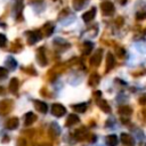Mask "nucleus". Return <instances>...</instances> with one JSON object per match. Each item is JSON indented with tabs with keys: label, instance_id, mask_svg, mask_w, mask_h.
Here are the masks:
<instances>
[{
	"label": "nucleus",
	"instance_id": "obj_3",
	"mask_svg": "<svg viewBox=\"0 0 146 146\" xmlns=\"http://www.w3.org/2000/svg\"><path fill=\"white\" fill-rule=\"evenodd\" d=\"M13 108V102L10 99H3L0 102V115L8 114Z\"/></svg>",
	"mask_w": 146,
	"mask_h": 146
},
{
	"label": "nucleus",
	"instance_id": "obj_15",
	"mask_svg": "<svg viewBox=\"0 0 146 146\" xmlns=\"http://www.w3.org/2000/svg\"><path fill=\"white\" fill-rule=\"evenodd\" d=\"M80 122V119H79V116L76 115V114H70L68 116H67V119H66V122H65V125L66 127H73V125H75V124H78Z\"/></svg>",
	"mask_w": 146,
	"mask_h": 146
},
{
	"label": "nucleus",
	"instance_id": "obj_20",
	"mask_svg": "<svg viewBox=\"0 0 146 146\" xmlns=\"http://www.w3.org/2000/svg\"><path fill=\"white\" fill-rule=\"evenodd\" d=\"M35 121H36V115H35L34 113L29 112V113H26V114H25V120H24V123H25V125H26V127L31 125V124H32V123H34Z\"/></svg>",
	"mask_w": 146,
	"mask_h": 146
},
{
	"label": "nucleus",
	"instance_id": "obj_30",
	"mask_svg": "<svg viewBox=\"0 0 146 146\" xmlns=\"http://www.w3.org/2000/svg\"><path fill=\"white\" fill-rule=\"evenodd\" d=\"M6 42H7V38L0 33V47H3L6 44Z\"/></svg>",
	"mask_w": 146,
	"mask_h": 146
},
{
	"label": "nucleus",
	"instance_id": "obj_33",
	"mask_svg": "<svg viewBox=\"0 0 146 146\" xmlns=\"http://www.w3.org/2000/svg\"><path fill=\"white\" fill-rule=\"evenodd\" d=\"M100 96H102V92H100L99 90H96V91L94 92V97H95L96 99H98V98H100Z\"/></svg>",
	"mask_w": 146,
	"mask_h": 146
},
{
	"label": "nucleus",
	"instance_id": "obj_18",
	"mask_svg": "<svg viewBox=\"0 0 146 146\" xmlns=\"http://www.w3.org/2000/svg\"><path fill=\"white\" fill-rule=\"evenodd\" d=\"M59 133H60V129H59L58 124L55 123V122H52L50 124V128H49V135H50V137L51 138H56Z\"/></svg>",
	"mask_w": 146,
	"mask_h": 146
},
{
	"label": "nucleus",
	"instance_id": "obj_26",
	"mask_svg": "<svg viewBox=\"0 0 146 146\" xmlns=\"http://www.w3.org/2000/svg\"><path fill=\"white\" fill-rule=\"evenodd\" d=\"M7 75H8V70L0 66V79H5L7 78Z\"/></svg>",
	"mask_w": 146,
	"mask_h": 146
},
{
	"label": "nucleus",
	"instance_id": "obj_17",
	"mask_svg": "<svg viewBox=\"0 0 146 146\" xmlns=\"http://www.w3.org/2000/svg\"><path fill=\"white\" fill-rule=\"evenodd\" d=\"M117 113L121 114L122 116H130L132 114V108L128 105H122V106H119Z\"/></svg>",
	"mask_w": 146,
	"mask_h": 146
},
{
	"label": "nucleus",
	"instance_id": "obj_8",
	"mask_svg": "<svg viewBox=\"0 0 146 146\" xmlns=\"http://www.w3.org/2000/svg\"><path fill=\"white\" fill-rule=\"evenodd\" d=\"M121 141L123 145L125 146H135V139L132 136H130L129 133H125V132H122L121 133Z\"/></svg>",
	"mask_w": 146,
	"mask_h": 146
},
{
	"label": "nucleus",
	"instance_id": "obj_4",
	"mask_svg": "<svg viewBox=\"0 0 146 146\" xmlns=\"http://www.w3.org/2000/svg\"><path fill=\"white\" fill-rule=\"evenodd\" d=\"M26 35H27L29 44H34L35 42H38L42 38V34L40 31H31V32H27Z\"/></svg>",
	"mask_w": 146,
	"mask_h": 146
},
{
	"label": "nucleus",
	"instance_id": "obj_10",
	"mask_svg": "<svg viewBox=\"0 0 146 146\" xmlns=\"http://www.w3.org/2000/svg\"><path fill=\"white\" fill-rule=\"evenodd\" d=\"M95 16H96V8L92 7V8H90L88 11H86V13L82 15V19H83L86 23H89V22H91V21L95 18Z\"/></svg>",
	"mask_w": 146,
	"mask_h": 146
},
{
	"label": "nucleus",
	"instance_id": "obj_7",
	"mask_svg": "<svg viewBox=\"0 0 146 146\" xmlns=\"http://www.w3.org/2000/svg\"><path fill=\"white\" fill-rule=\"evenodd\" d=\"M36 60H38V63L41 66H46L47 65L48 60H47V57H46V52H44V48L43 47H41V48L38 49V51H36Z\"/></svg>",
	"mask_w": 146,
	"mask_h": 146
},
{
	"label": "nucleus",
	"instance_id": "obj_13",
	"mask_svg": "<svg viewBox=\"0 0 146 146\" xmlns=\"http://www.w3.org/2000/svg\"><path fill=\"white\" fill-rule=\"evenodd\" d=\"M34 107L38 112L42 114H46L48 112V105L42 100H34Z\"/></svg>",
	"mask_w": 146,
	"mask_h": 146
},
{
	"label": "nucleus",
	"instance_id": "obj_34",
	"mask_svg": "<svg viewBox=\"0 0 146 146\" xmlns=\"http://www.w3.org/2000/svg\"><path fill=\"white\" fill-rule=\"evenodd\" d=\"M141 113H143V115H144V119H145V120H146V108H144V110H143V112H141Z\"/></svg>",
	"mask_w": 146,
	"mask_h": 146
},
{
	"label": "nucleus",
	"instance_id": "obj_19",
	"mask_svg": "<svg viewBox=\"0 0 146 146\" xmlns=\"http://www.w3.org/2000/svg\"><path fill=\"white\" fill-rule=\"evenodd\" d=\"M18 88H19V81H18V79L17 78H13L10 80V82H9V90H10V92L17 94Z\"/></svg>",
	"mask_w": 146,
	"mask_h": 146
},
{
	"label": "nucleus",
	"instance_id": "obj_16",
	"mask_svg": "<svg viewBox=\"0 0 146 146\" xmlns=\"http://www.w3.org/2000/svg\"><path fill=\"white\" fill-rule=\"evenodd\" d=\"M18 124H19V120H18V117H16V116L10 117V119H8V120L6 121V128L9 129V130L16 129V128L18 127Z\"/></svg>",
	"mask_w": 146,
	"mask_h": 146
},
{
	"label": "nucleus",
	"instance_id": "obj_31",
	"mask_svg": "<svg viewBox=\"0 0 146 146\" xmlns=\"http://www.w3.org/2000/svg\"><path fill=\"white\" fill-rule=\"evenodd\" d=\"M25 71H26V72H29V74H32V75H36V72H35V70H34L32 66H30L29 68H25Z\"/></svg>",
	"mask_w": 146,
	"mask_h": 146
},
{
	"label": "nucleus",
	"instance_id": "obj_1",
	"mask_svg": "<svg viewBox=\"0 0 146 146\" xmlns=\"http://www.w3.org/2000/svg\"><path fill=\"white\" fill-rule=\"evenodd\" d=\"M102 58H103V49H97L94 54H92V56H91V58H90V65L91 66H94V67H97V66H99V64H100V62H102Z\"/></svg>",
	"mask_w": 146,
	"mask_h": 146
},
{
	"label": "nucleus",
	"instance_id": "obj_2",
	"mask_svg": "<svg viewBox=\"0 0 146 146\" xmlns=\"http://www.w3.org/2000/svg\"><path fill=\"white\" fill-rule=\"evenodd\" d=\"M65 113H66V108H65V106H63L62 104L55 103V104L51 105V114H52L54 116L60 117V116H63Z\"/></svg>",
	"mask_w": 146,
	"mask_h": 146
},
{
	"label": "nucleus",
	"instance_id": "obj_5",
	"mask_svg": "<svg viewBox=\"0 0 146 146\" xmlns=\"http://www.w3.org/2000/svg\"><path fill=\"white\" fill-rule=\"evenodd\" d=\"M89 133H90V132L87 130L86 127H81V128H79V129L75 130V132H74V137H75L76 140H87Z\"/></svg>",
	"mask_w": 146,
	"mask_h": 146
},
{
	"label": "nucleus",
	"instance_id": "obj_23",
	"mask_svg": "<svg viewBox=\"0 0 146 146\" xmlns=\"http://www.w3.org/2000/svg\"><path fill=\"white\" fill-rule=\"evenodd\" d=\"M72 108L78 112V113H84L87 111V104L86 103H79V104H74L72 105Z\"/></svg>",
	"mask_w": 146,
	"mask_h": 146
},
{
	"label": "nucleus",
	"instance_id": "obj_25",
	"mask_svg": "<svg viewBox=\"0 0 146 146\" xmlns=\"http://www.w3.org/2000/svg\"><path fill=\"white\" fill-rule=\"evenodd\" d=\"M115 51H116V55H117L119 58H124L125 55H127V54H125V50H124L122 47H116Z\"/></svg>",
	"mask_w": 146,
	"mask_h": 146
},
{
	"label": "nucleus",
	"instance_id": "obj_11",
	"mask_svg": "<svg viewBox=\"0 0 146 146\" xmlns=\"http://www.w3.org/2000/svg\"><path fill=\"white\" fill-rule=\"evenodd\" d=\"M54 30H55L54 24H51V23H46V24L42 26V29H41L40 32H41L42 35H44V36H49V35L52 34Z\"/></svg>",
	"mask_w": 146,
	"mask_h": 146
},
{
	"label": "nucleus",
	"instance_id": "obj_28",
	"mask_svg": "<svg viewBox=\"0 0 146 146\" xmlns=\"http://www.w3.org/2000/svg\"><path fill=\"white\" fill-rule=\"evenodd\" d=\"M16 146H27V143H26L25 138H23V137H19V138L17 139Z\"/></svg>",
	"mask_w": 146,
	"mask_h": 146
},
{
	"label": "nucleus",
	"instance_id": "obj_6",
	"mask_svg": "<svg viewBox=\"0 0 146 146\" xmlns=\"http://www.w3.org/2000/svg\"><path fill=\"white\" fill-rule=\"evenodd\" d=\"M100 9H102V11H103L104 15H112L114 13V10H115L114 5L112 2H110V1L102 2L100 3Z\"/></svg>",
	"mask_w": 146,
	"mask_h": 146
},
{
	"label": "nucleus",
	"instance_id": "obj_24",
	"mask_svg": "<svg viewBox=\"0 0 146 146\" xmlns=\"http://www.w3.org/2000/svg\"><path fill=\"white\" fill-rule=\"evenodd\" d=\"M6 65H7V67H8L9 70H15L16 66H17V62L14 59V57L9 56V57H7V59H6Z\"/></svg>",
	"mask_w": 146,
	"mask_h": 146
},
{
	"label": "nucleus",
	"instance_id": "obj_27",
	"mask_svg": "<svg viewBox=\"0 0 146 146\" xmlns=\"http://www.w3.org/2000/svg\"><path fill=\"white\" fill-rule=\"evenodd\" d=\"M145 18H146V11H138L136 14V19L141 21V19H145Z\"/></svg>",
	"mask_w": 146,
	"mask_h": 146
},
{
	"label": "nucleus",
	"instance_id": "obj_21",
	"mask_svg": "<svg viewBox=\"0 0 146 146\" xmlns=\"http://www.w3.org/2000/svg\"><path fill=\"white\" fill-rule=\"evenodd\" d=\"M92 48H94L92 42H90V41H84L83 44H82V49H81L82 55H89V54L91 52Z\"/></svg>",
	"mask_w": 146,
	"mask_h": 146
},
{
	"label": "nucleus",
	"instance_id": "obj_32",
	"mask_svg": "<svg viewBox=\"0 0 146 146\" xmlns=\"http://www.w3.org/2000/svg\"><path fill=\"white\" fill-rule=\"evenodd\" d=\"M115 22H116V25H117V26H121V25L123 24V18H122V17H119V18H116Z\"/></svg>",
	"mask_w": 146,
	"mask_h": 146
},
{
	"label": "nucleus",
	"instance_id": "obj_12",
	"mask_svg": "<svg viewBox=\"0 0 146 146\" xmlns=\"http://www.w3.org/2000/svg\"><path fill=\"white\" fill-rule=\"evenodd\" d=\"M114 64H115V59H114L113 54L107 52V55H106V66H105V72L107 73L108 71H111V70L114 67Z\"/></svg>",
	"mask_w": 146,
	"mask_h": 146
},
{
	"label": "nucleus",
	"instance_id": "obj_14",
	"mask_svg": "<svg viewBox=\"0 0 146 146\" xmlns=\"http://www.w3.org/2000/svg\"><path fill=\"white\" fill-rule=\"evenodd\" d=\"M97 105H98V107H99L104 113H111V106H110V104L107 103V100L102 99V98H98V99H97Z\"/></svg>",
	"mask_w": 146,
	"mask_h": 146
},
{
	"label": "nucleus",
	"instance_id": "obj_22",
	"mask_svg": "<svg viewBox=\"0 0 146 146\" xmlns=\"http://www.w3.org/2000/svg\"><path fill=\"white\" fill-rule=\"evenodd\" d=\"M117 141H119L117 136H115V135H108V136H106L105 143H106L107 146H116L117 145Z\"/></svg>",
	"mask_w": 146,
	"mask_h": 146
},
{
	"label": "nucleus",
	"instance_id": "obj_29",
	"mask_svg": "<svg viewBox=\"0 0 146 146\" xmlns=\"http://www.w3.org/2000/svg\"><path fill=\"white\" fill-rule=\"evenodd\" d=\"M138 103H139L140 105H143V106H145V105H146V94H143V95L139 97Z\"/></svg>",
	"mask_w": 146,
	"mask_h": 146
},
{
	"label": "nucleus",
	"instance_id": "obj_35",
	"mask_svg": "<svg viewBox=\"0 0 146 146\" xmlns=\"http://www.w3.org/2000/svg\"><path fill=\"white\" fill-rule=\"evenodd\" d=\"M117 1H119L121 5H125V2H127L128 0H117Z\"/></svg>",
	"mask_w": 146,
	"mask_h": 146
},
{
	"label": "nucleus",
	"instance_id": "obj_9",
	"mask_svg": "<svg viewBox=\"0 0 146 146\" xmlns=\"http://www.w3.org/2000/svg\"><path fill=\"white\" fill-rule=\"evenodd\" d=\"M99 82H100V75H99L98 73L94 72V73H91V74L89 75L88 84H89L90 87H97V86L99 84Z\"/></svg>",
	"mask_w": 146,
	"mask_h": 146
},
{
	"label": "nucleus",
	"instance_id": "obj_36",
	"mask_svg": "<svg viewBox=\"0 0 146 146\" xmlns=\"http://www.w3.org/2000/svg\"><path fill=\"white\" fill-rule=\"evenodd\" d=\"M145 146H146V145H145Z\"/></svg>",
	"mask_w": 146,
	"mask_h": 146
}]
</instances>
